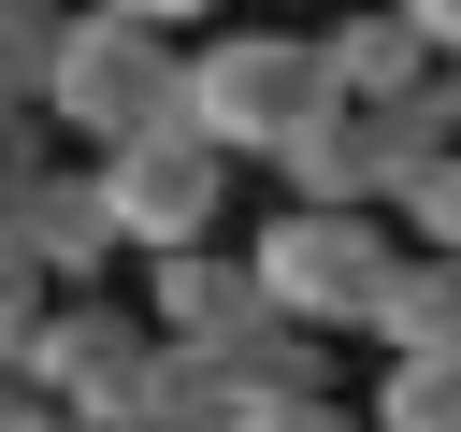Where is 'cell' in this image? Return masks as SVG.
<instances>
[{
	"label": "cell",
	"instance_id": "1",
	"mask_svg": "<svg viewBox=\"0 0 461 432\" xmlns=\"http://www.w3.org/2000/svg\"><path fill=\"white\" fill-rule=\"evenodd\" d=\"M173 101H187V43H173L158 14H58L43 130H72L86 158H115V144L173 130Z\"/></svg>",
	"mask_w": 461,
	"mask_h": 432
},
{
	"label": "cell",
	"instance_id": "2",
	"mask_svg": "<svg viewBox=\"0 0 461 432\" xmlns=\"http://www.w3.org/2000/svg\"><path fill=\"white\" fill-rule=\"evenodd\" d=\"M389 274H403V230H389V216H303V202H274V216L245 230V288H259L288 331H317V346L375 331Z\"/></svg>",
	"mask_w": 461,
	"mask_h": 432
},
{
	"label": "cell",
	"instance_id": "3",
	"mask_svg": "<svg viewBox=\"0 0 461 432\" xmlns=\"http://www.w3.org/2000/svg\"><path fill=\"white\" fill-rule=\"evenodd\" d=\"M317 101H331V86H317V43H303V29H216V43H187L173 130L216 144V158H274Z\"/></svg>",
	"mask_w": 461,
	"mask_h": 432
},
{
	"label": "cell",
	"instance_id": "4",
	"mask_svg": "<svg viewBox=\"0 0 461 432\" xmlns=\"http://www.w3.org/2000/svg\"><path fill=\"white\" fill-rule=\"evenodd\" d=\"M86 187H101V216H115V259H187V245L230 230V158L187 144V130H144V144L86 158Z\"/></svg>",
	"mask_w": 461,
	"mask_h": 432
},
{
	"label": "cell",
	"instance_id": "5",
	"mask_svg": "<svg viewBox=\"0 0 461 432\" xmlns=\"http://www.w3.org/2000/svg\"><path fill=\"white\" fill-rule=\"evenodd\" d=\"M274 173H288V202H303V216H389V202L418 187L403 115H360V101H317V115L274 144Z\"/></svg>",
	"mask_w": 461,
	"mask_h": 432
},
{
	"label": "cell",
	"instance_id": "6",
	"mask_svg": "<svg viewBox=\"0 0 461 432\" xmlns=\"http://www.w3.org/2000/svg\"><path fill=\"white\" fill-rule=\"evenodd\" d=\"M0 245L43 274V302H86V288H115V216H101L86 158H72V173H43V187L0 216Z\"/></svg>",
	"mask_w": 461,
	"mask_h": 432
},
{
	"label": "cell",
	"instance_id": "7",
	"mask_svg": "<svg viewBox=\"0 0 461 432\" xmlns=\"http://www.w3.org/2000/svg\"><path fill=\"white\" fill-rule=\"evenodd\" d=\"M317 86H331V101H360V115L418 101V86H432V43H418V14H346V29H317Z\"/></svg>",
	"mask_w": 461,
	"mask_h": 432
},
{
	"label": "cell",
	"instance_id": "8",
	"mask_svg": "<svg viewBox=\"0 0 461 432\" xmlns=\"http://www.w3.org/2000/svg\"><path fill=\"white\" fill-rule=\"evenodd\" d=\"M259 288H245V245H187V259H144V331L187 360V346H216L230 317H245Z\"/></svg>",
	"mask_w": 461,
	"mask_h": 432
},
{
	"label": "cell",
	"instance_id": "9",
	"mask_svg": "<svg viewBox=\"0 0 461 432\" xmlns=\"http://www.w3.org/2000/svg\"><path fill=\"white\" fill-rule=\"evenodd\" d=\"M360 346H389V360H461V259H403Z\"/></svg>",
	"mask_w": 461,
	"mask_h": 432
},
{
	"label": "cell",
	"instance_id": "10",
	"mask_svg": "<svg viewBox=\"0 0 461 432\" xmlns=\"http://www.w3.org/2000/svg\"><path fill=\"white\" fill-rule=\"evenodd\" d=\"M360 432H461V360H375Z\"/></svg>",
	"mask_w": 461,
	"mask_h": 432
},
{
	"label": "cell",
	"instance_id": "11",
	"mask_svg": "<svg viewBox=\"0 0 461 432\" xmlns=\"http://www.w3.org/2000/svg\"><path fill=\"white\" fill-rule=\"evenodd\" d=\"M43 72H58V14L0 0V115H43Z\"/></svg>",
	"mask_w": 461,
	"mask_h": 432
},
{
	"label": "cell",
	"instance_id": "12",
	"mask_svg": "<svg viewBox=\"0 0 461 432\" xmlns=\"http://www.w3.org/2000/svg\"><path fill=\"white\" fill-rule=\"evenodd\" d=\"M389 230H403V259H461V158H432V173L389 202Z\"/></svg>",
	"mask_w": 461,
	"mask_h": 432
},
{
	"label": "cell",
	"instance_id": "13",
	"mask_svg": "<svg viewBox=\"0 0 461 432\" xmlns=\"http://www.w3.org/2000/svg\"><path fill=\"white\" fill-rule=\"evenodd\" d=\"M202 432H360V403L346 389H288V403H216Z\"/></svg>",
	"mask_w": 461,
	"mask_h": 432
},
{
	"label": "cell",
	"instance_id": "14",
	"mask_svg": "<svg viewBox=\"0 0 461 432\" xmlns=\"http://www.w3.org/2000/svg\"><path fill=\"white\" fill-rule=\"evenodd\" d=\"M43 173H58V158H43V115H0V216H14Z\"/></svg>",
	"mask_w": 461,
	"mask_h": 432
},
{
	"label": "cell",
	"instance_id": "15",
	"mask_svg": "<svg viewBox=\"0 0 461 432\" xmlns=\"http://www.w3.org/2000/svg\"><path fill=\"white\" fill-rule=\"evenodd\" d=\"M29 317H43V274H29V259H14V245H0V360H14V346H29Z\"/></svg>",
	"mask_w": 461,
	"mask_h": 432
},
{
	"label": "cell",
	"instance_id": "16",
	"mask_svg": "<svg viewBox=\"0 0 461 432\" xmlns=\"http://www.w3.org/2000/svg\"><path fill=\"white\" fill-rule=\"evenodd\" d=\"M418 43H432V72H461V0H432V14H418Z\"/></svg>",
	"mask_w": 461,
	"mask_h": 432
},
{
	"label": "cell",
	"instance_id": "17",
	"mask_svg": "<svg viewBox=\"0 0 461 432\" xmlns=\"http://www.w3.org/2000/svg\"><path fill=\"white\" fill-rule=\"evenodd\" d=\"M58 432H72V418H58Z\"/></svg>",
	"mask_w": 461,
	"mask_h": 432
}]
</instances>
